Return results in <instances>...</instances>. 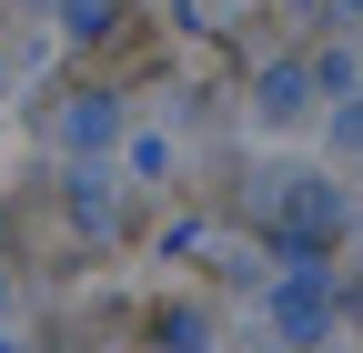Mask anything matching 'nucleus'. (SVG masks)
<instances>
[]
</instances>
